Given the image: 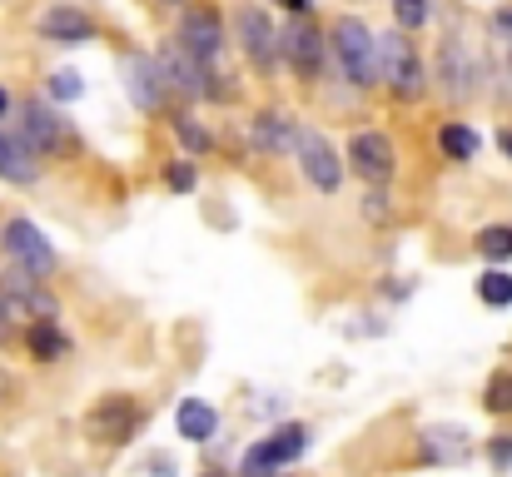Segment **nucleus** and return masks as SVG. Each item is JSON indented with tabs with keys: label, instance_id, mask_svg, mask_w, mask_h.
I'll return each mask as SVG.
<instances>
[{
	"label": "nucleus",
	"instance_id": "nucleus-1",
	"mask_svg": "<svg viewBox=\"0 0 512 477\" xmlns=\"http://www.w3.org/2000/svg\"><path fill=\"white\" fill-rule=\"evenodd\" d=\"M373 60H378V80H388L398 100L423 95V65H418V50L403 30H388L383 40H373Z\"/></svg>",
	"mask_w": 512,
	"mask_h": 477
},
{
	"label": "nucleus",
	"instance_id": "nucleus-2",
	"mask_svg": "<svg viewBox=\"0 0 512 477\" xmlns=\"http://www.w3.org/2000/svg\"><path fill=\"white\" fill-rule=\"evenodd\" d=\"M304 448H309V428L304 423H284L279 433H269L264 443H254L244 453V477H274L284 463L304 458Z\"/></svg>",
	"mask_w": 512,
	"mask_h": 477
},
{
	"label": "nucleus",
	"instance_id": "nucleus-3",
	"mask_svg": "<svg viewBox=\"0 0 512 477\" xmlns=\"http://www.w3.org/2000/svg\"><path fill=\"white\" fill-rule=\"evenodd\" d=\"M334 55H339L343 75L353 85H378V60H373V35L363 20H339L334 25Z\"/></svg>",
	"mask_w": 512,
	"mask_h": 477
},
{
	"label": "nucleus",
	"instance_id": "nucleus-4",
	"mask_svg": "<svg viewBox=\"0 0 512 477\" xmlns=\"http://www.w3.org/2000/svg\"><path fill=\"white\" fill-rule=\"evenodd\" d=\"M294 155H299L304 174H309L324 194H334L343 184V164H339V155H334V145H329L319 130H294Z\"/></svg>",
	"mask_w": 512,
	"mask_h": 477
},
{
	"label": "nucleus",
	"instance_id": "nucleus-5",
	"mask_svg": "<svg viewBox=\"0 0 512 477\" xmlns=\"http://www.w3.org/2000/svg\"><path fill=\"white\" fill-rule=\"evenodd\" d=\"M0 314L10 318H55V299L25 274V269H15V274H5V284H0Z\"/></svg>",
	"mask_w": 512,
	"mask_h": 477
},
{
	"label": "nucleus",
	"instance_id": "nucleus-6",
	"mask_svg": "<svg viewBox=\"0 0 512 477\" xmlns=\"http://www.w3.org/2000/svg\"><path fill=\"white\" fill-rule=\"evenodd\" d=\"M135 428H140V408H135L130 398H105V403L90 413V438H95V443L120 448V443L135 438Z\"/></svg>",
	"mask_w": 512,
	"mask_h": 477
},
{
	"label": "nucleus",
	"instance_id": "nucleus-7",
	"mask_svg": "<svg viewBox=\"0 0 512 477\" xmlns=\"http://www.w3.org/2000/svg\"><path fill=\"white\" fill-rule=\"evenodd\" d=\"M0 244L20 259V269H25V274H50V269H55V249H50V244L40 239V229H35V224H25V219L5 224Z\"/></svg>",
	"mask_w": 512,
	"mask_h": 477
},
{
	"label": "nucleus",
	"instance_id": "nucleus-8",
	"mask_svg": "<svg viewBox=\"0 0 512 477\" xmlns=\"http://www.w3.org/2000/svg\"><path fill=\"white\" fill-rule=\"evenodd\" d=\"M155 65H160L165 85L184 90V95H209V85H204V80H209V65H204V60H194V55H189L179 40H170V45H165V55H160Z\"/></svg>",
	"mask_w": 512,
	"mask_h": 477
},
{
	"label": "nucleus",
	"instance_id": "nucleus-9",
	"mask_svg": "<svg viewBox=\"0 0 512 477\" xmlns=\"http://www.w3.org/2000/svg\"><path fill=\"white\" fill-rule=\"evenodd\" d=\"M348 159H353V169H358L368 184H388V174H393V145H388L378 130H363V135H353Z\"/></svg>",
	"mask_w": 512,
	"mask_h": 477
},
{
	"label": "nucleus",
	"instance_id": "nucleus-10",
	"mask_svg": "<svg viewBox=\"0 0 512 477\" xmlns=\"http://www.w3.org/2000/svg\"><path fill=\"white\" fill-rule=\"evenodd\" d=\"M179 45L194 55V60H214V50L224 45V25H219V15L214 10H189L184 15V25H179Z\"/></svg>",
	"mask_w": 512,
	"mask_h": 477
},
{
	"label": "nucleus",
	"instance_id": "nucleus-11",
	"mask_svg": "<svg viewBox=\"0 0 512 477\" xmlns=\"http://www.w3.org/2000/svg\"><path fill=\"white\" fill-rule=\"evenodd\" d=\"M125 85H130V100L140 110H160L165 105V75L150 55H125Z\"/></svg>",
	"mask_w": 512,
	"mask_h": 477
},
{
	"label": "nucleus",
	"instance_id": "nucleus-12",
	"mask_svg": "<svg viewBox=\"0 0 512 477\" xmlns=\"http://www.w3.org/2000/svg\"><path fill=\"white\" fill-rule=\"evenodd\" d=\"M40 35L55 40V45H85V40H95V20L75 5H55V10H45Z\"/></svg>",
	"mask_w": 512,
	"mask_h": 477
},
{
	"label": "nucleus",
	"instance_id": "nucleus-13",
	"mask_svg": "<svg viewBox=\"0 0 512 477\" xmlns=\"http://www.w3.org/2000/svg\"><path fill=\"white\" fill-rule=\"evenodd\" d=\"M279 45H284V55L294 60V70H299V75H314V70H319V60H324V35H319L309 20H294V25L284 30V40H279Z\"/></svg>",
	"mask_w": 512,
	"mask_h": 477
},
{
	"label": "nucleus",
	"instance_id": "nucleus-14",
	"mask_svg": "<svg viewBox=\"0 0 512 477\" xmlns=\"http://www.w3.org/2000/svg\"><path fill=\"white\" fill-rule=\"evenodd\" d=\"M20 140L30 145V155H55L65 145V125L45 110V105H25V125H20Z\"/></svg>",
	"mask_w": 512,
	"mask_h": 477
},
{
	"label": "nucleus",
	"instance_id": "nucleus-15",
	"mask_svg": "<svg viewBox=\"0 0 512 477\" xmlns=\"http://www.w3.org/2000/svg\"><path fill=\"white\" fill-rule=\"evenodd\" d=\"M239 35H244V50H249L259 65H274L279 40H274V25H269V15H264L259 5H244V10H239Z\"/></svg>",
	"mask_w": 512,
	"mask_h": 477
},
{
	"label": "nucleus",
	"instance_id": "nucleus-16",
	"mask_svg": "<svg viewBox=\"0 0 512 477\" xmlns=\"http://www.w3.org/2000/svg\"><path fill=\"white\" fill-rule=\"evenodd\" d=\"M174 423H179V438H189V443H209L214 428H219V413H214L209 403H199V398H184L179 413H174Z\"/></svg>",
	"mask_w": 512,
	"mask_h": 477
},
{
	"label": "nucleus",
	"instance_id": "nucleus-17",
	"mask_svg": "<svg viewBox=\"0 0 512 477\" xmlns=\"http://www.w3.org/2000/svg\"><path fill=\"white\" fill-rule=\"evenodd\" d=\"M463 458H468L463 428H428L423 433V463H463Z\"/></svg>",
	"mask_w": 512,
	"mask_h": 477
},
{
	"label": "nucleus",
	"instance_id": "nucleus-18",
	"mask_svg": "<svg viewBox=\"0 0 512 477\" xmlns=\"http://www.w3.org/2000/svg\"><path fill=\"white\" fill-rule=\"evenodd\" d=\"M0 179L10 184H30L35 179V155L20 135H0Z\"/></svg>",
	"mask_w": 512,
	"mask_h": 477
},
{
	"label": "nucleus",
	"instance_id": "nucleus-19",
	"mask_svg": "<svg viewBox=\"0 0 512 477\" xmlns=\"http://www.w3.org/2000/svg\"><path fill=\"white\" fill-rule=\"evenodd\" d=\"M25 338H30V353H35L40 363H55V358H65V348H70V343H65V333L55 328V318L30 323V333H25Z\"/></svg>",
	"mask_w": 512,
	"mask_h": 477
},
{
	"label": "nucleus",
	"instance_id": "nucleus-20",
	"mask_svg": "<svg viewBox=\"0 0 512 477\" xmlns=\"http://www.w3.org/2000/svg\"><path fill=\"white\" fill-rule=\"evenodd\" d=\"M254 145H259V150H289V145H294V125L269 110V115L254 120Z\"/></svg>",
	"mask_w": 512,
	"mask_h": 477
},
{
	"label": "nucleus",
	"instance_id": "nucleus-21",
	"mask_svg": "<svg viewBox=\"0 0 512 477\" xmlns=\"http://www.w3.org/2000/svg\"><path fill=\"white\" fill-rule=\"evenodd\" d=\"M438 145H443V155L448 159H473L478 155V135H473L468 125H443Z\"/></svg>",
	"mask_w": 512,
	"mask_h": 477
},
{
	"label": "nucleus",
	"instance_id": "nucleus-22",
	"mask_svg": "<svg viewBox=\"0 0 512 477\" xmlns=\"http://www.w3.org/2000/svg\"><path fill=\"white\" fill-rule=\"evenodd\" d=\"M478 294H483V304L508 309V304H512V274H503V269H488V274L478 279Z\"/></svg>",
	"mask_w": 512,
	"mask_h": 477
},
{
	"label": "nucleus",
	"instance_id": "nucleus-23",
	"mask_svg": "<svg viewBox=\"0 0 512 477\" xmlns=\"http://www.w3.org/2000/svg\"><path fill=\"white\" fill-rule=\"evenodd\" d=\"M478 254L493 259V264H498V259H512V229H483V234H478Z\"/></svg>",
	"mask_w": 512,
	"mask_h": 477
},
{
	"label": "nucleus",
	"instance_id": "nucleus-24",
	"mask_svg": "<svg viewBox=\"0 0 512 477\" xmlns=\"http://www.w3.org/2000/svg\"><path fill=\"white\" fill-rule=\"evenodd\" d=\"M488 413H512V373H498L488 383Z\"/></svg>",
	"mask_w": 512,
	"mask_h": 477
},
{
	"label": "nucleus",
	"instance_id": "nucleus-25",
	"mask_svg": "<svg viewBox=\"0 0 512 477\" xmlns=\"http://www.w3.org/2000/svg\"><path fill=\"white\" fill-rule=\"evenodd\" d=\"M50 95H55V100H80L85 85H80L75 70H55V75H50Z\"/></svg>",
	"mask_w": 512,
	"mask_h": 477
},
{
	"label": "nucleus",
	"instance_id": "nucleus-26",
	"mask_svg": "<svg viewBox=\"0 0 512 477\" xmlns=\"http://www.w3.org/2000/svg\"><path fill=\"white\" fill-rule=\"evenodd\" d=\"M393 15H398L403 30H418L428 20V0H393Z\"/></svg>",
	"mask_w": 512,
	"mask_h": 477
},
{
	"label": "nucleus",
	"instance_id": "nucleus-27",
	"mask_svg": "<svg viewBox=\"0 0 512 477\" xmlns=\"http://www.w3.org/2000/svg\"><path fill=\"white\" fill-rule=\"evenodd\" d=\"M174 135H179V140H184L194 155H204V150H209V135H204L194 120H174Z\"/></svg>",
	"mask_w": 512,
	"mask_h": 477
},
{
	"label": "nucleus",
	"instance_id": "nucleus-28",
	"mask_svg": "<svg viewBox=\"0 0 512 477\" xmlns=\"http://www.w3.org/2000/svg\"><path fill=\"white\" fill-rule=\"evenodd\" d=\"M165 179H170V189H194V169L189 164H174Z\"/></svg>",
	"mask_w": 512,
	"mask_h": 477
},
{
	"label": "nucleus",
	"instance_id": "nucleus-29",
	"mask_svg": "<svg viewBox=\"0 0 512 477\" xmlns=\"http://www.w3.org/2000/svg\"><path fill=\"white\" fill-rule=\"evenodd\" d=\"M512 463V438H498L493 443V468H508Z\"/></svg>",
	"mask_w": 512,
	"mask_h": 477
},
{
	"label": "nucleus",
	"instance_id": "nucleus-30",
	"mask_svg": "<svg viewBox=\"0 0 512 477\" xmlns=\"http://www.w3.org/2000/svg\"><path fill=\"white\" fill-rule=\"evenodd\" d=\"M150 473H155V477H174V463L160 453V458H150Z\"/></svg>",
	"mask_w": 512,
	"mask_h": 477
},
{
	"label": "nucleus",
	"instance_id": "nucleus-31",
	"mask_svg": "<svg viewBox=\"0 0 512 477\" xmlns=\"http://www.w3.org/2000/svg\"><path fill=\"white\" fill-rule=\"evenodd\" d=\"M279 5H289L294 15H309V5H314V0H279Z\"/></svg>",
	"mask_w": 512,
	"mask_h": 477
},
{
	"label": "nucleus",
	"instance_id": "nucleus-32",
	"mask_svg": "<svg viewBox=\"0 0 512 477\" xmlns=\"http://www.w3.org/2000/svg\"><path fill=\"white\" fill-rule=\"evenodd\" d=\"M498 145H503V155H512V130H503V135H498Z\"/></svg>",
	"mask_w": 512,
	"mask_h": 477
},
{
	"label": "nucleus",
	"instance_id": "nucleus-33",
	"mask_svg": "<svg viewBox=\"0 0 512 477\" xmlns=\"http://www.w3.org/2000/svg\"><path fill=\"white\" fill-rule=\"evenodd\" d=\"M5 105H10V100H5V90H0V115H5Z\"/></svg>",
	"mask_w": 512,
	"mask_h": 477
},
{
	"label": "nucleus",
	"instance_id": "nucleus-34",
	"mask_svg": "<svg viewBox=\"0 0 512 477\" xmlns=\"http://www.w3.org/2000/svg\"><path fill=\"white\" fill-rule=\"evenodd\" d=\"M160 5H179V0H160Z\"/></svg>",
	"mask_w": 512,
	"mask_h": 477
}]
</instances>
